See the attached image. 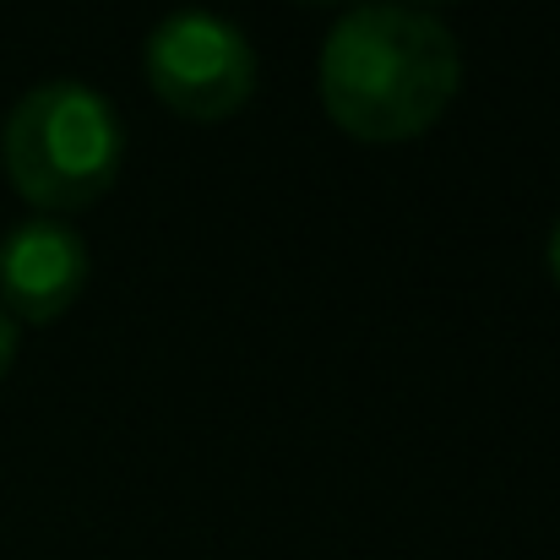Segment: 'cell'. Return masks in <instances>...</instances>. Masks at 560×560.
I'll use <instances>...</instances> for the list:
<instances>
[{"label":"cell","mask_w":560,"mask_h":560,"mask_svg":"<svg viewBox=\"0 0 560 560\" xmlns=\"http://www.w3.org/2000/svg\"><path fill=\"white\" fill-rule=\"evenodd\" d=\"M463 88V49L419 5L360 0L322 38L316 93L327 120L371 148L424 137Z\"/></svg>","instance_id":"obj_1"},{"label":"cell","mask_w":560,"mask_h":560,"mask_svg":"<svg viewBox=\"0 0 560 560\" xmlns=\"http://www.w3.org/2000/svg\"><path fill=\"white\" fill-rule=\"evenodd\" d=\"M120 159H126V126L115 104L71 77L27 88L0 126L5 180L44 218L104 201L120 175Z\"/></svg>","instance_id":"obj_2"},{"label":"cell","mask_w":560,"mask_h":560,"mask_svg":"<svg viewBox=\"0 0 560 560\" xmlns=\"http://www.w3.org/2000/svg\"><path fill=\"white\" fill-rule=\"evenodd\" d=\"M142 71L148 88L186 120H229L256 93L250 38L207 5H180L148 33Z\"/></svg>","instance_id":"obj_3"},{"label":"cell","mask_w":560,"mask_h":560,"mask_svg":"<svg viewBox=\"0 0 560 560\" xmlns=\"http://www.w3.org/2000/svg\"><path fill=\"white\" fill-rule=\"evenodd\" d=\"M88 289V245L66 218H22L0 234V311L22 327L60 322Z\"/></svg>","instance_id":"obj_4"},{"label":"cell","mask_w":560,"mask_h":560,"mask_svg":"<svg viewBox=\"0 0 560 560\" xmlns=\"http://www.w3.org/2000/svg\"><path fill=\"white\" fill-rule=\"evenodd\" d=\"M11 360H16V322L0 311V381H5V371H11Z\"/></svg>","instance_id":"obj_5"},{"label":"cell","mask_w":560,"mask_h":560,"mask_svg":"<svg viewBox=\"0 0 560 560\" xmlns=\"http://www.w3.org/2000/svg\"><path fill=\"white\" fill-rule=\"evenodd\" d=\"M545 256H550V278L560 283V218H556V229H550V250Z\"/></svg>","instance_id":"obj_6"},{"label":"cell","mask_w":560,"mask_h":560,"mask_svg":"<svg viewBox=\"0 0 560 560\" xmlns=\"http://www.w3.org/2000/svg\"><path fill=\"white\" fill-rule=\"evenodd\" d=\"M300 5H349V0H300Z\"/></svg>","instance_id":"obj_7"},{"label":"cell","mask_w":560,"mask_h":560,"mask_svg":"<svg viewBox=\"0 0 560 560\" xmlns=\"http://www.w3.org/2000/svg\"><path fill=\"white\" fill-rule=\"evenodd\" d=\"M413 5H446V0H413Z\"/></svg>","instance_id":"obj_8"}]
</instances>
